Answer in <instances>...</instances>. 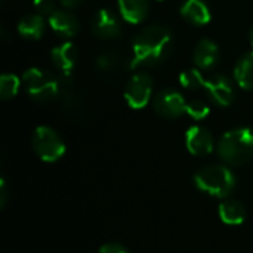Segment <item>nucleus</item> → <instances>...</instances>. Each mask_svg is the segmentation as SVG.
<instances>
[{
	"label": "nucleus",
	"instance_id": "nucleus-6",
	"mask_svg": "<svg viewBox=\"0 0 253 253\" xmlns=\"http://www.w3.org/2000/svg\"><path fill=\"white\" fill-rule=\"evenodd\" d=\"M153 77L148 73L139 71L133 74L125 87V99L127 105L133 110L147 107L153 95Z\"/></svg>",
	"mask_w": 253,
	"mask_h": 253
},
{
	"label": "nucleus",
	"instance_id": "nucleus-29",
	"mask_svg": "<svg viewBox=\"0 0 253 253\" xmlns=\"http://www.w3.org/2000/svg\"><path fill=\"white\" fill-rule=\"evenodd\" d=\"M159 1H163V0H159Z\"/></svg>",
	"mask_w": 253,
	"mask_h": 253
},
{
	"label": "nucleus",
	"instance_id": "nucleus-18",
	"mask_svg": "<svg viewBox=\"0 0 253 253\" xmlns=\"http://www.w3.org/2000/svg\"><path fill=\"white\" fill-rule=\"evenodd\" d=\"M219 218L227 225H240L246 219V209L236 199H225L219 205Z\"/></svg>",
	"mask_w": 253,
	"mask_h": 253
},
{
	"label": "nucleus",
	"instance_id": "nucleus-15",
	"mask_svg": "<svg viewBox=\"0 0 253 253\" xmlns=\"http://www.w3.org/2000/svg\"><path fill=\"white\" fill-rule=\"evenodd\" d=\"M49 25L61 37H74L79 31V21L68 10H55L49 15Z\"/></svg>",
	"mask_w": 253,
	"mask_h": 253
},
{
	"label": "nucleus",
	"instance_id": "nucleus-13",
	"mask_svg": "<svg viewBox=\"0 0 253 253\" xmlns=\"http://www.w3.org/2000/svg\"><path fill=\"white\" fill-rule=\"evenodd\" d=\"M50 58H52L53 65L59 71V74H71L76 62H77L79 52L73 43L65 42V43H61L52 49Z\"/></svg>",
	"mask_w": 253,
	"mask_h": 253
},
{
	"label": "nucleus",
	"instance_id": "nucleus-27",
	"mask_svg": "<svg viewBox=\"0 0 253 253\" xmlns=\"http://www.w3.org/2000/svg\"><path fill=\"white\" fill-rule=\"evenodd\" d=\"M0 193H1V208H3L4 203H6V185H4L3 179H1V184H0Z\"/></svg>",
	"mask_w": 253,
	"mask_h": 253
},
{
	"label": "nucleus",
	"instance_id": "nucleus-10",
	"mask_svg": "<svg viewBox=\"0 0 253 253\" xmlns=\"http://www.w3.org/2000/svg\"><path fill=\"white\" fill-rule=\"evenodd\" d=\"M61 76V93L59 98L64 105V111L73 120H77L83 116V98L77 92L73 84L71 74H59Z\"/></svg>",
	"mask_w": 253,
	"mask_h": 253
},
{
	"label": "nucleus",
	"instance_id": "nucleus-12",
	"mask_svg": "<svg viewBox=\"0 0 253 253\" xmlns=\"http://www.w3.org/2000/svg\"><path fill=\"white\" fill-rule=\"evenodd\" d=\"M193 59H194V64L199 70H202V71L212 70L219 62L218 44L211 39H202L197 43V46L194 47Z\"/></svg>",
	"mask_w": 253,
	"mask_h": 253
},
{
	"label": "nucleus",
	"instance_id": "nucleus-1",
	"mask_svg": "<svg viewBox=\"0 0 253 253\" xmlns=\"http://www.w3.org/2000/svg\"><path fill=\"white\" fill-rule=\"evenodd\" d=\"M173 49V34L165 25H148L142 28L132 43L130 68L156 67L166 61Z\"/></svg>",
	"mask_w": 253,
	"mask_h": 253
},
{
	"label": "nucleus",
	"instance_id": "nucleus-19",
	"mask_svg": "<svg viewBox=\"0 0 253 253\" xmlns=\"http://www.w3.org/2000/svg\"><path fill=\"white\" fill-rule=\"evenodd\" d=\"M96 65L101 71L107 74H116V73L123 71L126 67H130V62H127L123 53L116 52V50H107L98 56Z\"/></svg>",
	"mask_w": 253,
	"mask_h": 253
},
{
	"label": "nucleus",
	"instance_id": "nucleus-9",
	"mask_svg": "<svg viewBox=\"0 0 253 253\" xmlns=\"http://www.w3.org/2000/svg\"><path fill=\"white\" fill-rule=\"evenodd\" d=\"M92 31L98 39L111 40L120 36L122 24L119 16L110 9H99L92 18Z\"/></svg>",
	"mask_w": 253,
	"mask_h": 253
},
{
	"label": "nucleus",
	"instance_id": "nucleus-3",
	"mask_svg": "<svg viewBox=\"0 0 253 253\" xmlns=\"http://www.w3.org/2000/svg\"><path fill=\"white\" fill-rule=\"evenodd\" d=\"M194 182L199 190L224 199L234 191L237 181L230 168L224 165H209L197 170L194 175Z\"/></svg>",
	"mask_w": 253,
	"mask_h": 253
},
{
	"label": "nucleus",
	"instance_id": "nucleus-21",
	"mask_svg": "<svg viewBox=\"0 0 253 253\" xmlns=\"http://www.w3.org/2000/svg\"><path fill=\"white\" fill-rule=\"evenodd\" d=\"M21 87V80L15 74H3L0 77V98L9 101L16 96Z\"/></svg>",
	"mask_w": 253,
	"mask_h": 253
},
{
	"label": "nucleus",
	"instance_id": "nucleus-22",
	"mask_svg": "<svg viewBox=\"0 0 253 253\" xmlns=\"http://www.w3.org/2000/svg\"><path fill=\"white\" fill-rule=\"evenodd\" d=\"M203 80L205 76L202 73V70L199 68H190L181 73L179 76V83L182 87H185L187 90H197L203 87Z\"/></svg>",
	"mask_w": 253,
	"mask_h": 253
},
{
	"label": "nucleus",
	"instance_id": "nucleus-7",
	"mask_svg": "<svg viewBox=\"0 0 253 253\" xmlns=\"http://www.w3.org/2000/svg\"><path fill=\"white\" fill-rule=\"evenodd\" d=\"M153 107L154 111L165 119H178L182 114H185L187 101L179 92L173 89H165L156 95Z\"/></svg>",
	"mask_w": 253,
	"mask_h": 253
},
{
	"label": "nucleus",
	"instance_id": "nucleus-20",
	"mask_svg": "<svg viewBox=\"0 0 253 253\" xmlns=\"http://www.w3.org/2000/svg\"><path fill=\"white\" fill-rule=\"evenodd\" d=\"M234 79L242 89L253 90V52L245 53L239 59L234 68Z\"/></svg>",
	"mask_w": 253,
	"mask_h": 253
},
{
	"label": "nucleus",
	"instance_id": "nucleus-23",
	"mask_svg": "<svg viewBox=\"0 0 253 253\" xmlns=\"http://www.w3.org/2000/svg\"><path fill=\"white\" fill-rule=\"evenodd\" d=\"M185 114H188L191 119L194 120H203L211 114V107L200 99H193L190 102H187V111Z\"/></svg>",
	"mask_w": 253,
	"mask_h": 253
},
{
	"label": "nucleus",
	"instance_id": "nucleus-4",
	"mask_svg": "<svg viewBox=\"0 0 253 253\" xmlns=\"http://www.w3.org/2000/svg\"><path fill=\"white\" fill-rule=\"evenodd\" d=\"M22 83L30 98L37 102H50L61 93V76L42 68H28L22 76Z\"/></svg>",
	"mask_w": 253,
	"mask_h": 253
},
{
	"label": "nucleus",
	"instance_id": "nucleus-2",
	"mask_svg": "<svg viewBox=\"0 0 253 253\" xmlns=\"http://www.w3.org/2000/svg\"><path fill=\"white\" fill-rule=\"evenodd\" d=\"M219 157L230 166H245L253 159V130L237 127L222 135L218 144Z\"/></svg>",
	"mask_w": 253,
	"mask_h": 253
},
{
	"label": "nucleus",
	"instance_id": "nucleus-25",
	"mask_svg": "<svg viewBox=\"0 0 253 253\" xmlns=\"http://www.w3.org/2000/svg\"><path fill=\"white\" fill-rule=\"evenodd\" d=\"M99 253H129L122 245L119 243H107L104 245L101 249H99Z\"/></svg>",
	"mask_w": 253,
	"mask_h": 253
},
{
	"label": "nucleus",
	"instance_id": "nucleus-28",
	"mask_svg": "<svg viewBox=\"0 0 253 253\" xmlns=\"http://www.w3.org/2000/svg\"><path fill=\"white\" fill-rule=\"evenodd\" d=\"M251 42H252V44H253V28H252V31H251Z\"/></svg>",
	"mask_w": 253,
	"mask_h": 253
},
{
	"label": "nucleus",
	"instance_id": "nucleus-26",
	"mask_svg": "<svg viewBox=\"0 0 253 253\" xmlns=\"http://www.w3.org/2000/svg\"><path fill=\"white\" fill-rule=\"evenodd\" d=\"M65 7L68 9H73V7H79L80 4H83L86 0H59Z\"/></svg>",
	"mask_w": 253,
	"mask_h": 253
},
{
	"label": "nucleus",
	"instance_id": "nucleus-17",
	"mask_svg": "<svg viewBox=\"0 0 253 253\" xmlns=\"http://www.w3.org/2000/svg\"><path fill=\"white\" fill-rule=\"evenodd\" d=\"M46 30V22L40 13H28L22 16L18 22V33L24 39L37 40L43 36Z\"/></svg>",
	"mask_w": 253,
	"mask_h": 253
},
{
	"label": "nucleus",
	"instance_id": "nucleus-16",
	"mask_svg": "<svg viewBox=\"0 0 253 253\" xmlns=\"http://www.w3.org/2000/svg\"><path fill=\"white\" fill-rule=\"evenodd\" d=\"M122 18L129 24L142 22L150 10V0H117Z\"/></svg>",
	"mask_w": 253,
	"mask_h": 253
},
{
	"label": "nucleus",
	"instance_id": "nucleus-14",
	"mask_svg": "<svg viewBox=\"0 0 253 253\" xmlns=\"http://www.w3.org/2000/svg\"><path fill=\"white\" fill-rule=\"evenodd\" d=\"M181 16L193 25H206L212 19L211 9L203 0H185L181 4Z\"/></svg>",
	"mask_w": 253,
	"mask_h": 253
},
{
	"label": "nucleus",
	"instance_id": "nucleus-24",
	"mask_svg": "<svg viewBox=\"0 0 253 253\" xmlns=\"http://www.w3.org/2000/svg\"><path fill=\"white\" fill-rule=\"evenodd\" d=\"M33 4H34V9L37 10V13H40V15H52L56 10L55 0H34Z\"/></svg>",
	"mask_w": 253,
	"mask_h": 253
},
{
	"label": "nucleus",
	"instance_id": "nucleus-11",
	"mask_svg": "<svg viewBox=\"0 0 253 253\" xmlns=\"http://www.w3.org/2000/svg\"><path fill=\"white\" fill-rule=\"evenodd\" d=\"M187 150L194 156H208L215 148V141L212 133L203 126H193L185 133Z\"/></svg>",
	"mask_w": 253,
	"mask_h": 253
},
{
	"label": "nucleus",
	"instance_id": "nucleus-5",
	"mask_svg": "<svg viewBox=\"0 0 253 253\" xmlns=\"http://www.w3.org/2000/svg\"><path fill=\"white\" fill-rule=\"evenodd\" d=\"M34 153L47 163L58 162L65 153V144L62 138L49 126H39L31 138Z\"/></svg>",
	"mask_w": 253,
	"mask_h": 253
},
{
	"label": "nucleus",
	"instance_id": "nucleus-8",
	"mask_svg": "<svg viewBox=\"0 0 253 253\" xmlns=\"http://www.w3.org/2000/svg\"><path fill=\"white\" fill-rule=\"evenodd\" d=\"M203 87L206 89L212 101L218 104L219 107H228L236 99L234 84L227 76H222V74H213L209 77L205 76Z\"/></svg>",
	"mask_w": 253,
	"mask_h": 253
}]
</instances>
